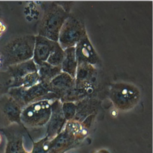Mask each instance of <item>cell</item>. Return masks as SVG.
I'll list each match as a JSON object with an SVG mask.
<instances>
[{
	"instance_id": "12",
	"label": "cell",
	"mask_w": 153,
	"mask_h": 153,
	"mask_svg": "<svg viewBox=\"0 0 153 153\" xmlns=\"http://www.w3.org/2000/svg\"><path fill=\"white\" fill-rule=\"evenodd\" d=\"M1 136L0 135V143H1Z\"/></svg>"
},
{
	"instance_id": "7",
	"label": "cell",
	"mask_w": 153,
	"mask_h": 153,
	"mask_svg": "<svg viewBox=\"0 0 153 153\" xmlns=\"http://www.w3.org/2000/svg\"><path fill=\"white\" fill-rule=\"evenodd\" d=\"M63 116L65 120L71 121L75 115V108L73 105L64 106L63 108Z\"/></svg>"
},
{
	"instance_id": "6",
	"label": "cell",
	"mask_w": 153,
	"mask_h": 153,
	"mask_svg": "<svg viewBox=\"0 0 153 153\" xmlns=\"http://www.w3.org/2000/svg\"><path fill=\"white\" fill-rule=\"evenodd\" d=\"M11 84V78L6 71H0V97L7 94Z\"/></svg>"
},
{
	"instance_id": "3",
	"label": "cell",
	"mask_w": 153,
	"mask_h": 153,
	"mask_svg": "<svg viewBox=\"0 0 153 153\" xmlns=\"http://www.w3.org/2000/svg\"><path fill=\"white\" fill-rule=\"evenodd\" d=\"M65 17V13L63 10L61 9H57L55 8L54 10H51L49 11L45 17V19H44L45 23L43 24V26H44V31L45 30H48L46 35L53 34V38H56V35L58 34L59 28L60 26L62 25V23H63V21L64 20Z\"/></svg>"
},
{
	"instance_id": "2",
	"label": "cell",
	"mask_w": 153,
	"mask_h": 153,
	"mask_svg": "<svg viewBox=\"0 0 153 153\" xmlns=\"http://www.w3.org/2000/svg\"><path fill=\"white\" fill-rule=\"evenodd\" d=\"M51 115V107L47 101L36 102L22 108L20 121L29 127H39L45 124Z\"/></svg>"
},
{
	"instance_id": "4",
	"label": "cell",
	"mask_w": 153,
	"mask_h": 153,
	"mask_svg": "<svg viewBox=\"0 0 153 153\" xmlns=\"http://www.w3.org/2000/svg\"><path fill=\"white\" fill-rule=\"evenodd\" d=\"M75 21V20H74ZM73 21L71 23H66V26L62 30L60 33V41L62 44L66 45H69L74 44L75 41L79 39V36L82 32V27L81 25L76 22Z\"/></svg>"
},
{
	"instance_id": "10",
	"label": "cell",
	"mask_w": 153,
	"mask_h": 153,
	"mask_svg": "<svg viewBox=\"0 0 153 153\" xmlns=\"http://www.w3.org/2000/svg\"><path fill=\"white\" fill-rule=\"evenodd\" d=\"M95 153H109V152L108 151H106V150L102 149V150H100V151H97V152H96Z\"/></svg>"
},
{
	"instance_id": "11",
	"label": "cell",
	"mask_w": 153,
	"mask_h": 153,
	"mask_svg": "<svg viewBox=\"0 0 153 153\" xmlns=\"http://www.w3.org/2000/svg\"><path fill=\"white\" fill-rule=\"evenodd\" d=\"M1 14H2V11H1V8H0V17L1 16Z\"/></svg>"
},
{
	"instance_id": "8",
	"label": "cell",
	"mask_w": 153,
	"mask_h": 153,
	"mask_svg": "<svg viewBox=\"0 0 153 153\" xmlns=\"http://www.w3.org/2000/svg\"><path fill=\"white\" fill-rule=\"evenodd\" d=\"M7 30V25L5 24V23L0 19V38L3 35L4 32Z\"/></svg>"
},
{
	"instance_id": "5",
	"label": "cell",
	"mask_w": 153,
	"mask_h": 153,
	"mask_svg": "<svg viewBox=\"0 0 153 153\" xmlns=\"http://www.w3.org/2000/svg\"><path fill=\"white\" fill-rule=\"evenodd\" d=\"M114 102L116 106L120 109H126L130 108L134 105V92L131 90L127 88H121L120 92H115Z\"/></svg>"
},
{
	"instance_id": "9",
	"label": "cell",
	"mask_w": 153,
	"mask_h": 153,
	"mask_svg": "<svg viewBox=\"0 0 153 153\" xmlns=\"http://www.w3.org/2000/svg\"><path fill=\"white\" fill-rule=\"evenodd\" d=\"M3 67H4V58L1 53L0 52V71Z\"/></svg>"
},
{
	"instance_id": "1",
	"label": "cell",
	"mask_w": 153,
	"mask_h": 153,
	"mask_svg": "<svg viewBox=\"0 0 153 153\" xmlns=\"http://www.w3.org/2000/svg\"><path fill=\"white\" fill-rule=\"evenodd\" d=\"M35 38L25 35L14 38L7 43L1 52L4 58V67L29 60L33 55Z\"/></svg>"
}]
</instances>
